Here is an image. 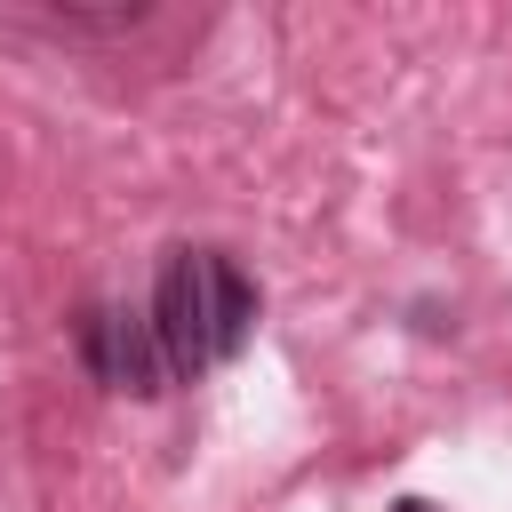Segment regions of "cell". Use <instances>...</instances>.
<instances>
[{
  "instance_id": "cell-2",
  "label": "cell",
  "mask_w": 512,
  "mask_h": 512,
  "mask_svg": "<svg viewBox=\"0 0 512 512\" xmlns=\"http://www.w3.org/2000/svg\"><path fill=\"white\" fill-rule=\"evenodd\" d=\"M80 360L104 392H128V400H160L176 384L144 304H88L80 312Z\"/></svg>"
},
{
  "instance_id": "cell-3",
  "label": "cell",
  "mask_w": 512,
  "mask_h": 512,
  "mask_svg": "<svg viewBox=\"0 0 512 512\" xmlns=\"http://www.w3.org/2000/svg\"><path fill=\"white\" fill-rule=\"evenodd\" d=\"M392 512H432V504H424V496H400V504H392Z\"/></svg>"
},
{
  "instance_id": "cell-1",
  "label": "cell",
  "mask_w": 512,
  "mask_h": 512,
  "mask_svg": "<svg viewBox=\"0 0 512 512\" xmlns=\"http://www.w3.org/2000/svg\"><path fill=\"white\" fill-rule=\"evenodd\" d=\"M144 312H152V336L168 352V376L176 384H200L208 368H224V360L248 352L264 296H256V280L224 248H168Z\"/></svg>"
}]
</instances>
